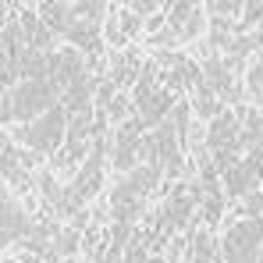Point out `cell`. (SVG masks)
Masks as SVG:
<instances>
[{
	"instance_id": "cell-1",
	"label": "cell",
	"mask_w": 263,
	"mask_h": 263,
	"mask_svg": "<svg viewBox=\"0 0 263 263\" xmlns=\"http://www.w3.org/2000/svg\"><path fill=\"white\" fill-rule=\"evenodd\" d=\"M11 135L22 139V142H29L40 157H46V153H53L61 146V139H68V110L57 103L53 110H46L36 125H14Z\"/></svg>"
},
{
	"instance_id": "cell-2",
	"label": "cell",
	"mask_w": 263,
	"mask_h": 263,
	"mask_svg": "<svg viewBox=\"0 0 263 263\" xmlns=\"http://www.w3.org/2000/svg\"><path fill=\"white\" fill-rule=\"evenodd\" d=\"M263 249V220L242 217L224 231V260L228 263H256Z\"/></svg>"
},
{
	"instance_id": "cell-3",
	"label": "cell",
	"mask_w": 263,
	"mask_h": 263,
	"mask_svg": "<svg viewBox=\"0 0 263 263\" xmlns=\"http://www.w3.org/2000/svg\"><path fill=\"white\" fill-rule=\"evenodd\" d=\"M256 181H263V175L249 160H238L231 171H224V196L228 199H242V196L256 192Z\"/></svg>"
},
{
	"instance_id": "cell-4",
	"label": "cell",
	"mask_w": 263,
	"mask_h": 263,
	"mask_svg": "<svg viewBox=\"0 0 263 263\" xmlns=\"http://www.w3.org/2000/svg\"><path fill=\"white\" fill-rule=\"evenodd\" d=\"M29 231H32V224H25V214H22L18 199L4 189V246H11V242L25 238Z\"/></svg>"
},
{
	"instance_id": "cell-5",
	"label": "cell",
	"mask_w": 263,
	"mask_h": 263,
	"mask_svg": "<svg viewBox=\"0 0 263 263\" xmlns=\"http://www.w3.org/2000/svg\"><path fill=\"white\" fill-rule=\"evenodd\" d=\"M79 228H61L57 235H53V249H57V256H71V253H79Z\"/></svg>"
},
{
	"instance_id": "cell-6",
	"label": "cell",
	"mask_w": 263,
	"mask_h": 263,
	"mask_svg": "<svg viewBox=\"0 0 263 263\" xmlns=\"http://www.w3.org/2000/svg\"><path fill=\"white\" fill-rule=\"evenodd\" d=\"M192 107H196V114H199L206 125H210V118H220V114H224V110H220V103L214 100V96H196V103H192Z\"/></svg>"
},
{
	"instance_id": "cell-7",
	"label": "cell",
	"mask_w": 263,
	"mask_h": 263,
	"mask_svg": "<svg viewBox=\"0 0 263 263\" xmlns=\"http://www.w3.org/2000/svg\"><path fill=\"white\" fill-rule=\"evenodd\" d=\"M242 11H246V18L235 25V36H238V32H249L256 22H263V4H260V0H256V4H246Z\"/></svg>"
},
{
	"instance_id": "cell-8",
	"label": "cell",
	"mask_w": 263,
	"mask_h": 263,
	"mask_svg": "<svg viewBox=\"0 0 263 263\" xmlns=\"http://www.w3.org/2000/svg\"><path fill=\"white\" fill-rule=\"evenodd\" d=\"M203 22H206V7H199V4H196V11H192L189 25L181 29V40H196V36L203 32Z\"/></svg>"
},
{
	"instance_id": "cell-9",
	"label": "cell",
	"mask_w": 263,
	"mask_h": 263,
	"mask_svg": "<svg viewBox=\"0 0 263 263\" xmlns=\"http://www.w3.org/2000/svg\"><path fill=\"white\" fill-rule=\"evenodd\" d=\"M192 11H196V4H171V14H167V22H171L178 32H181V25H189Z\"/></svg>"
},
{
	"instance_id": "cell-10",
	"label": "cell",
	"mask_w": 263,
	"mask_h": 263,
	"mask_svg": "<svg viewBox=\"0 0 263 263\" xmlns=\"http://www.w3.org/2000/svg\"><path fill=\"white\" fill-rule=\"evenodd\" d=\"M132 114V103L125 96H114V103H110V110H107V121H118V125H125V118Z\"/></svg>"
},
{
	"instance_id": "cell-11",
	"label": "cell",
	"mask_w": 263,
	"mask_h": 263,
	"mask_svg": "<svg viewBox=\"0 0 263 263\" xmlns=\"http://www.w3.org/2000/svg\"><path fill=\"white\" fill-rule=\"evenodd\" d=\"M118 25H121V36H135L139 32V14L135 11H118Z\"/></svg>"
},
{
	"instance_id": "cell-12",
	"label": "cell",
	"mask_w": 263,
	"mask_h": 263,
	"mask_svg": "<svg viewBox=\"0 0 263 263\" xmlns=\"http://www.w3.org/2000/svg\"><path fill=\"white\" fill-rule=\"evenodd\" d=\"M149 43H153V46H160V50H164V46H175V43H181V32H178L175 25H171V29H164V32L149 36Z\"/></svg>"
},
{
	"instance_id": "cell-13",
	"label": "cell",
	"mask_w": 263,
	"mask_h": 263,
	"mask_svg": "<svg viewBox=\"0 0 263 263\" xmlns=\"http://www.w3.org/2000/svg\"><path fill=\"white\" fill-rule=\"evenodd\" d=\"M249 89H253V96L263 103V61H256V68L249 71Z\"/></svg>"
},
{
	"instance_id": "cell-14",
	"label": "cell",
	"mask_w": 263,
	"mask_h": 263,
	"mask_svg": "<svg viewBox=\"0 0 263 263\" xmlns=\"http://www.w3.org/2000/svg\"><path fill=\"white\" fill-rule=\"evenodd\" d=\"M246 217H260L263 214V192L256 189V192H249V199H246V210H242Z\"/></svg>"
},
{
	"instance_id": "cell-15",
	"label": "cell",
	"mask_w": 263,
	"mask_h": 263,
	"mask_svg": "<svg viewBox=\"0 0 263 263\" xmlns=\"http://www.w3.org/2000/svg\"><path fill=\"white\" fill-rule=\"evenodd\" d=\"M128 11H135V14L142 18V14H153V11H157V4H149V0H135V4H128Z\"/></svg>"
},
{
	"instance_id": "cell-16",
	"label": "cell",
	"mask_w": 263,
	"mask_h": 263,
	"mask_svg": "<svg viewBox=\"0 0 263 263\" xmlns=\"http://www.w3.org/2000/svg\"><path fill=\"white\" fill-rule=\"evenodd\" d=\"M4 263H14V260H11V256H7V260H4Z\"/></svg>"
}]
</instances>
